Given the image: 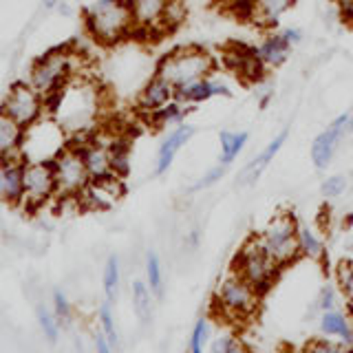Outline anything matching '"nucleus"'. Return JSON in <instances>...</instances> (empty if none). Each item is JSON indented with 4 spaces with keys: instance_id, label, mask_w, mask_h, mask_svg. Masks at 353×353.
Returning a JSON list of instances; mask_svg holds the SVG:
<instances>
[{
    "instance_id": "f257e3e1",
    "label": "nucleus",
    "mask_w": 353,
    "mask_h": 353,
    "mask_svg": "<svg viewBox=\"0 0 353 353\" xmlns=\"http://www.w3.org/2000/svg\"><path fill=\"white\" fill-rule=\"evenodd\" d=\"M84 27L97 44H113L132 36V16L128 0H95L84 9Z\"/></svg>"
},
{
    "instance_id": "f03ea898",
    "label": "nucleus",
    "mask_w": 353,
    "mask_h": 353,
    "mask_svg": "<svg viewBox=\"0 0 353 353\" xmlns=\"http://www.w3.org/2000/svg\"><path fill=\"white\" fill-rule=\"evenodd\" d=\"M99 108L97 91L88 82H77L75 77L62 88L60 104L55 108L53 119L71 132V135H86L95 124V115Z\"/></svg>"
},
{
    "instance_id": "7ed1b4c3",
    "label": "nucleus",
    "mask_w": 353,
    "mask_h": 353,
    "mask_svg": "<svg viewBox=\"0 0 353 353\" xmlns=\"http://www.w3.org/2000/svg\"><path fill=\"white\" fill-rule=\"evenodd\" d=\"M261 292L248 283L243 276L232 270L219 283V290L214 292V309L221 318L230 320H250L259 312Z\"/></svg>"
},
{
    "instance_id": "20e7f679",
    "label": "nucleus",
    "mask_w": 353,
    "mask_h": 353,
    "mask_svg": "<svg viewBox=\"0 0 353 353\" xmlns=\"http://www.w3.org/2000/svg\"><path fill=\"white\" fill-rule=\"evenodd\" d=\"M75 69H77V53L64 44V47H55L49 49L47 53H42L31 64L29 82L42 95H49L69 84L75 75Z\"/></svg>"
},
{
    "instance_id": "39448f33",
    "label": "nucleus",
    "mask_w": 353,
    "mask_h": 353,
    "mask_svg": "<svg viewBox=\"0 0 353 353\" xmlns=\"http://www.w3.org/2000/svg\"><path fill=\"white\" fill-rule=\"evenodd\" d=\"M214 71V58L201 47H183L165 53L157 62V71L172 86L190 84L199 77H208Z\"/></svg>"
},
{
    "instance_id": "423d86ee",
    "label": "nucleus",
    "mask_w": 353,
    "mask_h": 353,
    "mask_svg": "<svg viewBox=\"0 0 353 353\" xmlns=\"http://www.w3.org/2000/svg\"><path fill=\"white\" fill-rule=\"evenodd\" d=\"M256 239L261 243V248L268 252L281 268L294 263L301 256V248H298V221L292 212L274 214L256 234Z\"/></svg>"
},
{
    "instance_id": "0eeeda50",
    "label": "nucleus",
    "mask_w": 353,
    "mask_h": 353,
    "mask_svg": "<svg viewBox=\"0 0 353 353\" xmlns=\"http://www.w3.org/2000/svg\"><path fill=\"white\" fill-rule=\"evenodd\" d=\"M232 270H236L248 283H252L261 294H265L276 283L283 268L261 248L259 239L254 236L243 243L241 250L234 254Z\"/></svg>"
},
{
    "instance_id": "6e6552de",
    "label": "nucleus",
    "mask_w": 353,
    "mask_h": 353,
    "mask_svg": "<svg viewBox=\"0 0 353 353\" xmlns=\"http://www.w3.org/2000/svg\"><path fill=\"white\" fill-rule=\"evenodd\" d=\"M66 130L51 119H38L36 124L29 126L22 137L20 152L25 161H44L53 159L62 148H66Z\"/></svg>"
},
{
    "instance_id": "1a4fd4ad",
    "label": "nucleus",
    "mask_w": 353,
    "mask_h": 353,
    "mask_svg": "<svg viewBox=\"0 0 353 353\" xmlns=\"http://www.w3.org/2000/svg\"><path fill=\"white\" fill-rule=\"evenodd\" d=\"M0 113L14 119L22 130H27L38 119H42V115H47L44 113V95L38 88H33L29 80L14 82L0 104Z\"/></svg>"
},
{
    "instance_id": "9d476101",
    "label": "nucleus",
    "mask_w": 353,
    "mask_h": 353,
    "mask_svg": "<svg viewBox=\"0 0 353 353\" xmlns=\"http://www.w3.org/2000/svg\"><path fill=\"white\" fill-rule=\"evenodd\" d=\"M53 172L55 183H58V194L62 196H80L84 188L91 183L82 152L73 143H66V148H62L53 157Z\"/></svg>"
},
{
    "instance_id": "9b49d317",
    "label": "nucleus",
    "mask_w": 353,
    "mask_h": 353,
    "mask_svg": "<svg viewBox=\"0 0 353 353\" xmlns=\"http://www.w3.org/2000/svg\"><path fill=\"white\" fill-rule=\"evenodd\" d=\"M55 194H58V183H55L53 159L25 161V201L22 205L29 210L42 208Z\"/></svg>"
},
{
    "instance_id": "f8f14e48",
    "label": "nucleus",
    "mask_w": 353,
    "mask_h": 353,
    "mask_svg": "<svg viewBox=\"0 0 353 353\" xmlns=\"http://www.w3.org/2000/svg\"><path fill=\"white\" fill-rule=\"evenodd\" d=\"M172 0H128L130 16H132V36L143 33V36H152V33L165 31V11H168Z\"/></svg>"
},
{
    "instance_id": "ddd939ff",
    "label": "nucleus",
    "mask_w": 353,
    "mask_h": 353,
    "mask_svg": "<svg viewBox=\"0 0 353 353\" xmlns=\"http://www.w3.org/2000/svg\"><path fill=\"white\" fill-rule=\"evenodd\" d=\"M345 135H349V115L347 113H342L340 117L331 121L323 132H318L316 139L312 141V161L318 170L329 168V163L334 159V154Z\"/></svg>"
},
{
    "instance_id": "4468645a",
    "label": "nucleus",
    "mask_w": 353,
    "mask_h": 353,
    "mask_svg": "<svg viewBox=\"0 0 353 353\" xmlns=\"http://www.w3.org/2000/svg\"><path fill=\"white\" fill-rule=\"evenodd\" d=\"M0 199L9 205H22L25 201V157L22 154L0 157Z\"/></svg>"
},
{
    "instance_id": "2eb2a0df",
    "label": "nucleus",
    "mask_w": 353,
    "mask_h": 353,
    "mask_svg": "<svg viewBox=\"0 0 353 353\" xmlns=\"http://www.w3.org/2000/svg\"><path fill=\"white\" fill-rule=\"evenodd\" d=\"M228 66L239 77L248 82H256L265 75V64L261 62L256 47H248V44H232L230 51L225 53Z\"/></svg>"
},
{
    "instance_id": "dca6fc26",
    "label": "nucleus",
    "mask_w": 353,
    "mask_h": 353,
    "mask_svg": "<svg viewBox=\"0 0 353 353\" xmlns=\"http://www.w3.org/2000/svg\"><path fill=\"white\" fill-rule=\"evenodd\" d=\"M214 95H230V88L221 80H214L212 75L199 77V80H194L190 84H183V86H174V99L185 106L201 104Z\"/></svg>"
},
{
    "instance_id": "f3484780",
    "label": "nucleus",
    "mask_w": 353,
    "mask_h": 353,
    "mask_svg": "<svg viewBox=\"0 0 353 353\" xmlns=\"http://www.w3.org/2000/svg\"><path fill=\"white\" fill-rule=\"evenodd\" d=\"M172 99H174V86L163 75L154 73L146 82V86L141 88V93L137 97V108L143 115H152L154 110H159L161 106L172 102Z\"/></svg>"
},
{
    "instance_id": "a211bd4d",
    "label": "nucleus",
    "mask_w": 353,
    "mask_h": 353,
    "mask_svg": "<svg viewBox=\"0 0 353 353\" xmlns=\"http://www.w3.org/2000/svg\"><path fill=\"white\" fill-rule=\"evenodd\" d=\"M194 135V126L185 124V121H181V124H176L168 135L163 137V141L159 143V152H157V165H154V172L157 174H163L170 170V165L176 157V152H179L188 141L192 139Z\"/></svg>"
},
{
    "instance_id": "6ab92c4d",
    "label": "nucleus",
    "mask_w": 353,
    "mask_h": 353,
    "mask_svg": "<svg viewBox=\"0 0 353 353\" xmlns=\"http://www.w3.org/2000/svg\"><path fill=\"white\" fill-rule=\"evenodd\" d=\"M318 329L323 336L334 338L342 342L349 351H353V327L349 323V316L342 309L336 307V309H327V312H320Z\"/></svg>"
},
{
    "instance_id": "aec40b11",
    "label": "nucleus",
    "mask_w": 353,
    "mask_h": 353,
    "mask_svg": "<svg viewBox=\"0 0 353 353\" xmlns=\"http://www.w3.org/2000/svg\"><path fill=\"white\" fill-rule=\"evenodd\" d=\"M287 137H290V130H281L279 135H276L268 146L263 148V152H259L256 157H254L245 168L241 170V174H239V183L241 185H248V183H254L259 179V176L265 172V168L272 163V159L279 154V150L283 148V143L287 141Z\"/></svg>"
},
{
    "instance_id": "412c9836",
    "label": "nucleus",
    "mask_w": 353,
    "mask_h": 353,
    "mask_svg": "<svg viewBox=\"0 0 353 353\" xmlns=\"http://www.w3.org/2000/svg\"><path fill=\"white\" fill-rule=\"evenodd\" d=\"M256 53L265 64V69H279L290 60L292 44L283 38V33H268L256 47Z\"/></svg>"
},
{
    "instance_id": "4be33fe9",
    "label": "nucleus",
    "mask_w": 353,
    "mask_h": 353,
    "mask_svg": "<svg viewBox=\"0 0 353 353\" xmlns=\"http://www.w3.org/2000/svg\"><path fill=\"white\" fill-rule=\"evenodd\" d=\"M294 0H256L252 7V22L263 29H274L281 18L292 9Z\"/></svg>"
},
{
    "instance_id": "5701e85b",
    "label": "nucleus",
    "mask_w": 353,
    "mask_h": 353,
    "mask_svg": "<svg viewBox=\"0 0 353 353\" xmlns=\"http://www.w3.org/2000/svg\"><path fill=\"white\" fill-rule=\"evenodd\" d=\"M22 137H25V130H22L14 119H9L7 115L0 113V157H9V154H22Z\"/></svg>"
},
{
    "instance_id": "b1692460",
    "label": "nucleus",
    "mask_w": 353,
    "mask_h": 353,
    "mask_svg": "<svg viewBox=\"0 0 353 353\" xmlns=\"http://www.w3.org/2000/svg\"><path fill=\"white\" fill-rule=\"evenodd\" d=\"M248 139H250V135L245 130H223V132H221V135H219V141H221V159H219V163L230 165L243 152Z\"/></svg>"
},
{
    "instance_id": "393cba45",
    "label": "nucleus",
    "mask_w": 353,
    "mask_h": 353,
    "mask_svg": "<svg viewBox=\"0 0 353 353\" xmlns=\"http://www.w3.org/2000/svg\"><path fill=\"white\" fill-rule=\"evenodd\" d=\"M298 248H301V256L320 261L325 256V243L320 239L314 228H309L305 223H298Z\"/></svg>"
},
{
    "instance_id": "a878e982",
    "label": "nucleus",
    "mask_w": 353,
    "mask_h": 353,
    "mask_svg": "<svg viewBox=\"0 0 353 353\" xmlns=\"http://www.w3.org/2000/svg\"><path fill=\"white\" fill-rule=\"evenodd\" d=\"M108 150H110V165H113V172L124 179L130 172V146L126 139H113L108 141Z\"/></svg>"
},
{
    "instance_id": "bb28decb",
    "label": "nucleus",
    "mask_w": 353,
    "mask_h": 353,
    "mask_svg": "<svg viewBox=\"0 0 353 353\" xmlns=\"http://www.w3.org/2000/svg\"><path fill=\"white\" fill-rule=\"evenodd\" d=\"M188 113V106L176 102V99H172V102H168L165 106H161L159 110H154L150 117V121L154 126H165V124H181L183 117Z\"/></svg>"
},
{
    "instance_id": "cd10ccee",
    "label": "nucleus",
    "mask_w": 353,
    "mask_h": 353,
    "mask_svg": "<svg viewBox=\"0 0 353 353\" xmlns=\"http://www.w3.org/2000/svg\"><path fill=\"white\" fill-rule=\"evenodd\" d=\"M152 290L148 287V283L143 281H132V305H135V312L137 316L143 320V323H148L150 318V312H152Z\"/></svg>"
},
{
    "instance_id": "c85d7f7f",
    "label": "nucleus",
    "mask_w": 353,
    "mask_h": 353,
    "mask_svg": "<svg viewBox=\"0 0 353 353\" xmlns=\"http://www.w3.org/2000/svg\"><path fill=\"white\" fill-rule=\"evenodd\" d=\"M146 283L152 290L154 296H161L163 292V270H161V259L154 252L146 254Z\"/></svg>"
},
{
    "instance_id": "c756f323",
    "label": "nucleus",
    "mask_w": 353,
    "mask_h": 353,
    "mask_svg": "<svg viewBox=\"0 0 353 353\" xmlns=\"http://www.w3.org/2000/svg\"><path fill=\"white\" fill-rule=\"evenodd\" d=\"M210 351L212 353H239V351H248V345L241 340L236 334H221L212 342H210Z\"/></svg>"
},
{
    "instance_id": "7c9ffc66",
    "label": "nucleus",
    "mask_w": 353,
    "mask_h": 353,
    "mask_svg": "<svg viewBox=\"0 0 353 353\" xmlns=\"http://www.w3.org/2000/svg\"><path fill=\"white\" fill-rule=\"evenodd\" d=\"M210 345V323L208 318L201 316L194 323V329H192V336H190V342H188V349L192 353H203Z\"/></svg>"
},
{
    "instance_id": "2f4dec72",
    "label": "nucleus",
    "mask_w": 353,
    "mask_h": 353,
    "mask_svg": "<svg viewBox=\"0 0 353 353\" xmlns=\"http://www.w3.org/2000/svg\"><path fill=\"white\" fill-rule=\"evenodd\" d=\"M38 325L42 329V334L47 336L49 342H55L60 336V320L53 314V309H47L44 305L38 307Z\"/></svg>"
},
{
    "instance_id": "473e14b6",
    "label": "nucleus",
    "mask_w": 353,
    "mask_h": 353,
    "mask_svg": "<svg viewBox=\"0 0 353 353\" xmlns=\"http://www.w3.org/2000/svg\"><path fill=\"white\" fill-rule=\"evenodd\" d=\"M119 259L117 256H110L106 261V268H104V292L108 301H113L115 294H117V287H119Z\"/></svg>"
},
{
    "instance_id": "72a5a7b5",
    "label": "nucleus",
    "mask_w": 353,
    "mask_h": 353,
    "mask_svg": "<svg viewBox=\"0 0 353 353\" xmlns=\"http://www.w3.org/2000/svg\"><path fill=\"white\" fill-rule=\"evenodd\" d=\"M99 327L106 334V338L110 340L113 349L117 347V327H115V318H113V309H110V301L102 303L99 307Z\"/></svg>"
},
{
    "instance_id": "f704fd0d",
    "label": "nucleus",
    "mask_w": 353,
    "mask_h": 353,
    "mask_svg": "<svg viewBox=\"0 0 353 353\" xmlns=\"http://www.w3.org/2000/svg\"><path fill=\"white\" fill-rule=\"evenodd\" d=\"M345 190H347V176H342V174L327 176L323 185H320V192H323V196H327V199H336Z\"/></svg>"
},
{
    "instance_id": "c9c22d12",
    "label": "nucleus",
    "mask_w": 353,
    "mask_h": 353,
    "mask_svg": "<svg viewBox=\"0 0 353 353\" xmlns=\"http://www.w3.org/2000/svg\"><path fill=\"white\" fill-rule=\"evenodd\" d=\"M307 349H312V351H323V353H342V351H349L345 345H342V342H338V340H334V338H327V336L312 340V342L307 345Z\"/></svg>"
},
{
    "instance_id": "e433bc0d",
    "label": "nucleus",
    "mask_w": 353,
    "mask_h": 353,
    "mask_svg": "<svg viewBox=\"0 0 353 353\" xmlns=\"http://www.w3.org/2000/svg\"><path fill=\"white\" fill-rule=\"evenodd\" d=\"M53 314L58 316L60 323H69L71 320V301L64 292H53Z\"/></svg>"
},
{
    "instance_id": "4c0bfd02",
    "label": "nucleus",
    "mask_w": 353,
    "mask_h": 353,
    "mask_svg": "<svg viewBox=\"0 0 353 353\" xmlns=\"http://www.w3.org/2000/svg\"><path fill=\"white\" fill-rule=\"evenodd\" d=\"M225 168H228V165H223V163H219V165H214V168H210V170L201 176V179H199V181L190 188V190H192V192H196V190H205V188H210L212 183H216V181L221 179V176H223Z\"/></svg>"
},
{
    "instance_id": "58836bf2",
    "label": "nucleus",
    "mask_w": 353,
    "mask_h": 353,
    "mask_svg": "<svg viewBox=\"0 0 353 353\" xmlns=\"http://www.w3.org/2000/svg\"><path fill=\"white\" fill-rule=\"evenodd\" d=\"M318 307H320V312H327V309H336L338 307V294H336V290L331 285H327V287L320 290Z\"/></svg>"
},
{
    "instance_id": "ea45409f",
    "label": "nucleus",
    "mask_w": 353,
    "mask_h": 353,
    "mask_svg": "<svg viewBox=\"0 0 353 353\" xmlns=\"http://www.w3.org/2000/svg\"><path fill=\"white\" fill-rule=\"evenodd\" d=\"M338 279L342 283V287L345 290H351V285H353V263H342L340 268H338Z\"/></svg>"
},
{
    "instance_id": "a19ab883",
    "label": "nucleus",
    "mask_w": 353,
    "mask_h": 353,
    "mask_svg": "<svg viewBox=\"0 0 353 353\" xmlns=\"http://www.w3.org/2000/svg\"><path fill=\"white\" fill-rule=\"evenodd\" d=\"M338 3V14L340 18L353 27V0H336Z\"/></svg>"
},
{
    "instance_id": "79ce46f5",
    "label": "nucleus",
    "mask_w": 353,
    "mask_h": 353,
    "mask_svg": "<svg viewBox=\"0 0 353 353\" xmlns=\"http://www.w3.org/2000/svg\"><path fill=\"white\" fill-rule=\"evenodd\" d=\"M93 340H95V349L99 353H110V351H113V345H110V340L106 338L104 331H97V334L93 336Z\"/></svg>"
},
{
    "instance_id": "37998d69",
    "label": "nucleus",
    "mask_w": 353,
    "mask_h": 353,
    "mask_svg": "<svg viewBox=\"0 0 353 353\" xmlns=\"http://www.w3.org/2000/svg\"><path fill=\"white\" fill-rule=\"evenodd\" d=\"M283 38L287 40L294 47V44H298L303 40V33H301V29H294V27H287L285 31H283Z\"/></svg>"
},
{
    "instance_id": "c03bdc74",
    "label": "nucleus",
    "mask_w": 353,
    "mask_h": 353,
    "mask_svg": "<svg viewBox=\"0 0 353 353\" xmlns=\"http://www.w3.org/2000/svg\"><path fill=\"white\" fill-rule=\"evenodd\" d=\"M347 115H349V132H353V106L347 110Z\"/></svg>"
},
{
    "instance_id": "a18cd8bd",
    "label": "nucleus",
    "mask_w": 353,
    "mask_h": 353,
    "mask_svg": "<svg viewBox=\"0 0 353 353\" xmlns=\"http://www.w3.org/2000/svg\"><path fill=\"white\" fill-rule=\"evenodd\" d=\"M58 3H60V0H44V7H47V9H53Z\"/></svg>"
},
{
    "instance_id": "49530a36",
    "label": "nucleus",
    "mask_w": 353,
    "mask_h": 353,
    "mask_svg": "<svg viewBox=\"0 0 353 353\" xmlns=\"http://www.w3.org/2000/svg\"><path fill=\"white\" fill-rule=\"evenodd\" d=\"M349 250H351V252H353V243H351V245H349Z\"/></svg>"
}]
</instances>
